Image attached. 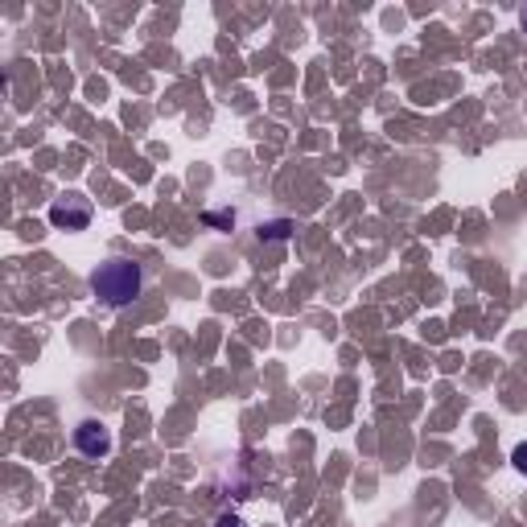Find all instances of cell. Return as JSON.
Here are the masks:
<instances>
[{"mask_svg": "<svg viewBox=\"0 0 527 527\" xmlns=\"http://www.w3.org/2000/svg\"><path fill=\"white\" fill-rule=\"evenodd\" d=\"M91 289L103 305H132L140 297V289H145V268H140L136 260H108V264H99L91 272Z\"/></svg>", "mask_w": 527, "mask_h": 527, "instance_id": "obj_1", "label": "cell"}, {"mask_svg": "<svg viewBox=\"0 0 527 527\" xmlns=\"http://www.w3.org/2000/svg\"><path fill=\"white\" fill-rule=\"evenodd\" d=\"M91 198H83V194H66V198H54V206H50V223L58 227V231H87L91 227Z\"/></svg>", "mask_w": 527, "mask_h": 527, "instance_id": "obj_2", "label": "cell"}, {"mask_svg": "<svg viewBox=\"0 0 527 527\" xmlns=\"http://www.w3.org/2000/svg\"><path fill=\"white\" fill-rule=\"evenodd\" d=\"M75 449L83 453V458H91V462L108 458V453H112V429L103 425V420H79V429H75Z\"/></svg>", "mask_w": 527, "mask_h": 527, "instance_id": "obj_3", "label": "cell"}, {"mask_svg": "<svg viewBox=\"0 0 527 527\" xmlns=\"http://www.w3.org/2000/svg\"><path fill=\"white\" fill-rule=\"evenodd\" d=\"M293 231V223H285V219H280V223H260V239H285Z\"/></svg>", "mask_w": 527, "mask_h": 527, "instance_id": "obj_4", "label": "cell"}, {"mask_svg": "<svg viewBox=\"0 0 527 527\" xmlns=\"http://www.w3.org/2000/svg\"><path fill=\"white\" fill-rule=\"evenodd\" d=\"M511 462H515V470H519V474H527V441H523V445H515Z\"/></svg>", "mask_w": 527, "mask_h": 527, "instance_id": "obj_5", "label": "cell"}, {"mask_svg": "<svg viewBox=\"0 0 527 527\" xmlns=\"http://www.w3.org/2000/svg\"><path fill=\"white\" fill-rule=\"evenodd\" d=\"M215 527H248V523H243L239 515H231V511H223V515L215 519Z\"/></svg>", "mask_w": 527, "mask_h": 527, "instance_id": "obj_6", "label": "cell"}, {"mask_svg": "<svg viewBox=\"0 0 527 527\" xmlns=\"http://www.w3.org/2000/svg\"><path fill=\"white\" fill-rule=\"evenodd\" d=\"M523 29H527V9H523Z\"/></svg>", "mask_w": 527, "mask_h": 527, "instance_id": "obj_7", "label": "cell"}]
</instances>
